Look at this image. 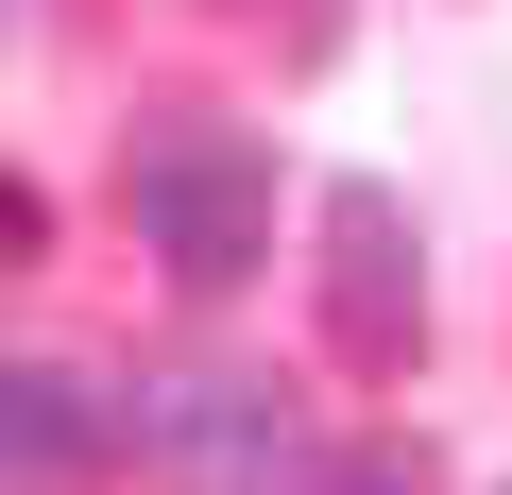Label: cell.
<instances>
[{
    "mask_svg": "<svg viewBox=\"0 0 512 495\" xmlns=\"http://www.w3.org/2000/svg\"><path fill=\"white\" fill-rule=\"evenodd\" d=\"M120 205H137V239L171 257V291L274 274V137H239V120H137Z\"/></svg>",
    "mask_w": 512,
    "mask_h": 495,
    "instance_id": "6da1fadb",
    "label": "cell"
},
{
    "mask_svg": "<svg viewBox=\"0 0 512 495\" xmlns=\"http://www.w3.org/2000/svg\"><path fill=\"white\" fill-rule=\"evenodd\" d=\"M120 444H154L188 495H291V478H308L291 393H274V376H239V359H188V376L120 393Z\"/></svg>",
    "mask_w": 512,
    "mask_h": 495,
    "instance_id": "7a4b0ae2",
    "label": "cell"
},
{
    "mask_svg": "<svg viewBox=\"0 0 512 495\" xmlns=\"http://www.w3.org/2000/svg\"><path fill=\"white\" fill-rule=\"evenodd\" d=\"M325 342H342V376H410V342H427L410 205H393L376 171H342V188H325Z\"/></svg>",
    "mask_w": 512,
    "mask_h": 495,
    "instance_id": "3957f363",
    "label": "cell"
},
{
    "mask_svg": "<svg viewBox=\"0 0 512 495\" xmlns=\"http://www.w3.org/2000/svg\"><path fill=\"white\" fill-rule=\"evenodd\" d=\"M120 461V393L86 359H0V495H69Z\"/></svg>",
    "mask_w": 512,
    "mask_h": 495,
    "instance_id": "277c9868",
    "label": "cell"
},
{
    "mask_svg": "<svg viewBox=\"0 0 512 495\" xmlns=\"http://www.w3.org/2000/svg\"><path fill=\"white\" fill-rule=\"evenodd\" d=\"M291 495H427V461H410V444H342V461H308Z\"/></svg>",
    "mask_w": 512,
    "mask_h": 495,
    "instance_id": "5b68a950",
    "label": "cell"
},
{
    "mask_svg": "<svg viewBox=\"0 0 512 495\" xmlns=\"http://www.w3.org/2000/svg\"><path fill=\"white\" fill-rule=\"evenodd\" d=\"M52 257V205H35V171H0V274H35Z\"/></svg>",
    "mask_w": 512,
    "mask_h": 495,
    "instance_id": "8992f818",
    "label": "cell"
}]
</instances>
